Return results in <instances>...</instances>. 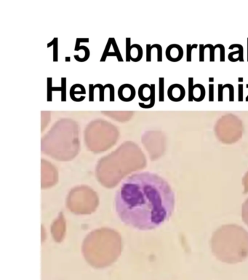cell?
<instances>
[{
    "mask_svg": "<svg viewBox=\"0 0 248 280\" xmlns=\"http://www.w3.org/2000/svg\"><path fill=\"white\" fill-rule=\"evenodd\" d=\"M175 194L166 180L151 172L132 175L114 198L118 218L128 227L150 231L168 221L175 208Z\"/></svg>",
    "mask_w": 248,
    "mask_h": 280,
    "instance_id": "obj_1",
    "label": "cell"
},
{
    "mask_svg": "<svg viewBox=\"0 0 248 280\" xmlns=\"http://www.w3.org/2000/svg\"><path fill=\"white\" fill-rule=\"evenodd\" d=\"M211 249L222 262H241L248 257V232L237 225L221 226L212 235Z\"/></svg>",
    "mask_w": 248,
    "mask_h": 280,
    "instance_id": "obj_2",
    "label": "cell"
},
{
    "mask_svg": "<svg viewBox=\"0 0 248 280\" xmlns=\"http://www.w3.org/2000/svg\"><path fill=\"white\" fill-rule=\"evenodd\" d=\"M165 56L168 61L177 62L183 57V49L180 44H171L168 45L165 50Z\"/></svg>",
    "mask_w": 248,
    "mask_h": 280,
    "instance_id": "obj_3",
    "label": "cell"
},
{
    "mask_svg": "<svg viewBox=\"0 0 248 280\" xmlns=\"http://www.w3.org/2000/svg\"><path fill=\"white\" fill-rule=\"evenodd\" d=\"M136 92L134 86L131 84L125 83L120 86L118 89V97L122 102H130L135 99Z\"/></svg>",
    "mask_w": 248,
    "mask_h": 280,
    "instance_id": "obj_4",
    "label": "cell"
},
{
    "mask_svg": "<svg viewBox=\"0 0 248 280\" xmlns=\"http://www.w3.org/2000/svg\"><path fill=\"white\" fill-rule=\"evenodd\" d=\"M186 96V90L183 86L181 84L171 85L168 90V96L172 102H178L184 99Z\"/></svg>",
    "mask_w": 248,
    "mask_h": 280,
    "instance_id": "obj_5",
    "label": "cell"
},
{
    "mask_svg": "<svg viewBox=\"0 0 248 280\" xmlns=\"http://www.w3.org/2000/svg\"><path fill=\"white\" fill-rule=\"evenodd\" d=\"M238 48L237 51H233L228 55V60L232 62H237L239 61L241 62L244 61V48L243 46L240 44H232L228 47L229 50H233V48Z\"/></svg>",
    "mask_w": 248,
    "mask_h": 280,
    "instance_id": "obj_6",
    "label": "cell"
},
{
    "mask_svg": "<svg viewBox=\"0 0 248 280\" xmlns=\"http://www.w3.org/2000/svg\"><path fill=\"white\" fill-rule=\"evenodd\" d=\"M206 96V91L204 86L200 83H197L194 86L193 90V100L199 102L204 100Z\"/></svg>",
    "mask_w": 248,
    "mask_h": 280,
    "instance_id": "obj_7",
    "label": "cell"
},
{
    "mask_svg": "<svg viewBox=\"0 0 248 280\" xmlns=\"http://www.w3.org/2000/svg\"><path fill=\"white\" fill-rule=\"evenodd\" d=\"M80 50H83L84 51V56L83 58H81L80 56L79 55H74V58L76 61H79V62H85L87 61V60L89 59L90 58V49L87 48V46H79L77 47V48H74V50L75 51H79Z\"/></svg>",
    "mask_w": 248,
    "mask_h": 280,
    "instance_id": "obj_8",
    "label": "cell"
},
{
    "mask_svg": "<svg viewBox=\"0 0 248 280\" xmlns=\"http://www.w3.org/2000/svg\"><path fill=\"white\" fill-rule=\"evenodd\" d=\"M111 46H112V41H111V37L109 38L108 40V42L106 43V45L105 47V49L104 50V53H103L102 56H101V58L100 59V62H105L106 60V58L108 56H112V57H117V54L115 53V52H111L110 53V48Z\"/></svg>",
    "mask_w": 248,
    "mask_h": 280,
    "instance_id": "obj_9",
    "label": "cell"
},
{
    "mask_svg": "<svg viewBox=\"0 0 248 280\" xmlns=\"http://www.w3.org/2000/svg\"><path fill=\"white\" fill-rule=\"evenodd\" d=\"M52 78H47V102L53 101V91H61V87H53L52 86Z\"/></svg>",
    "mask_w": 248,
    "mask_h": 280,
    "instance_id": "obj_10",
    "label": "cell"
},
{
    "mask_svg": "<svg viewBox=\"0 0 248 280\" xmlns=\"http://www.w3.org/2000/svg\"><path fill=\"white\" fill-rule=\"evenodd\" d=\"M58 39L57 37H55L49 43H48L47 48L53 45V61L54 62H57L58 61Z\"/></svg>",
    "mask_w": 248,
    "mask_h": 280,
    "instance_id": "obj_11",
    "label": "cell"
},
{
    "mask_svg": "<svg viewBox=\"0 0 248 280\" xmlns=\"http://www.w3.org/2000/svg\"><path fill=\"white\" fill-rule=\"evenodd\" d=\"M76 94H84V93L82 92V91H76L75 86H74V85H73L71 87V88H70V91H69V95H70L71 100L74 101V102H80L84 101V99H85V96H80V97L77 99L75 96Z\"/></svg>",
    "mask_w": 248,
    "mask_h": 280,
    "instance_id": "obj_12",
    "label": "cell"
},
{
    "mask_svg": "<svg viewBox=\"0 0 248 280\" xmlns=\"http://www.w3.org/2000/svg\"><path fill=\"white\" fill-rule=\"evenodd\" d=\"M159 101L163 102L164 101V78H159Z\"/></svg>",
    "mask_w": 248,
    "mask_h": 280,
    "instance_id": "obj_13",
    "label": "cell"
},
{
    "mask_svg": "<svg viewBox=\"0 0 248 280\" xmlns=\"http://www.w3.org/2000/svg\"><path fill=\"white\" fill-rule=\"evenodd\" d=\"M241 218L244 222L248 226V198L243 203L241 208Z\"/></svg>",
    "mask_w": 248,
    "mask_h": 280,
    "instance_id": "obj_14",
    "label": "cell"
},
{
    "mask_svg": "<svg viewBox=\"0 0 248 280\" xmlns=\"http://www.w3.org/2000/svg\"><path fill=\"white\" fill-rule=\"evenodd\" d=\"M199 46L197 44H186V61L191 62L192 60V50L193 49H196Z\"/></svg>",
    "mask_w": 248,
    "mask_h": 280,
    "instance_id": "obj_15",
    "label": "cell"
},
{
    "mask_svg": "<svg viewBox=\"0 0 248 280\" xmlns=\"http://www.w3.org/2000/svg\"><path fill=\"white\" fill-rule=\"evenodd\" d=\"M204 48H209L210 49V61L214 62L215 61V52L216 48H218V44H216L215 45H212V44H204Z\"/></svg>",
    "mask_w": 248,
    "mask_h": 280,
    "instance_id": "obj_16",
    "label": "cell"
},
{
    "mask_svg": "<svg viewBox=\"0 0 248 280\" xmlns=\"http://www.w3.org/2000/svg\"><path fill=\"white\" fill-rule=\"evenodd\" d=\"M111 41H112V47H113V50H114V52L117 54V58L119 62H123V58H122V56L120 53V50L119 49L118 44H117V41H116L115 38L111 37Z\"/></svg>",
    "mask_w": 248,
    "mask_h": 280,
    "instance_id": "obj_17",
    "label": "cell"
},
{
    "mask_svg": "<svg viewBox=\"0 0 248 280\" xmlns=\"http://www.w3.org/2000/svg\"><path fill=\"white\" fill-rule=\"evenodd\" d=\"M61 102H66V78H61Z\"/></svg>",
    "mask_w": 248,
    "mask_h": 280,
    "instance_id": "obj_18",
    "label": "cell"
},
{
    "mask_svg": "<svg viewBox=\"0 0 248 280\" xmlns=\"http://www.w3.org/2000/svg\"><path fill=\"white\" fill-rule=\"evenodd\" d=\"M151 87V85H148L147 83H144V84H142L141 86H140L139 88H138V96H139V99H140L143 102H148L147 99H146V97L143 95V91L146 88H148Z\"/></svg>",
    "mask_w": 248,
    "mask_h": 280,
    "instance_id": "obj_19",
    "label": "cell"
},
{
    "mask_svg": "<svg viewBox=\"0 0 248 280\" xmlns=\"http://www.w3.org/2000/svg\"><path fill=\"white\" fill-rule=\"evenodd\" d=\"M126 44H125V46H126V49H125V58H126V61L127 62H129L130 61V47H131V44H130V42H131V38L130 37H126Z\"/></svg>",
    "mask_w": 248,
    "mask_h": 280,
    "instance_id": "obj_20",
    "label": "cell"
},
{
    "mask_svg": "<svg viewBox=\"0 0 248 280\" xmlns=\"http://www.w3.org/2000/svg\"><path fill=\"white\" fill-rule=\"evenodd\" d=\"M194 78H189V102H193V90H194Z\"/></svg>",
    "mask_w": 248,
    "mask_h": 280,
    "instance_id": "obj_21",
    "label": "cell"
},
{
    "mask_svg": "<svg viewBox=\"0 0 248 280\" xmlns=\"http://www.w3.org/2000/svg\"><path fill=\"white\" fill-rule=\"evenodd\" d=\"M151 48H156L157 50V61L162 62V47L160 44H154L151 45Z\"/></svg>",
    "mask_w": 248,
    "mask_h": 280,
    "instance_id": "obj_22",
    "label": "cell"
},
{
    "mask_svg": "<svg viewBox=\"0 0 248 280\" xmlns=\"http://www.w3.org/2000/svg\"><path fill=\"white\" fill-rule=\"evenodd\" d=\"M104 87H105V88H109V91H110L109 101L111 102H113L115 101V88H114V86L111 83H107L104 86Z\"/></svg>",
    "mask_w": 248,
    "mask_h": 280,
    "instance_id": "obj_23",
    "label": "cell"
},
{
    "mask_svg": "<svg viewBox=\"0 0 248 280\" xmlns=\"http://www.w3.org/2000/svg\"><path fill=\"white\" fill-rule=\"evenodd\" d=\"M224 88H228L229 90V102H233L234 101V88H233V85L230 84V83H226V84L224 85Z\"/></svg>",
    "mask_w": 248,
    "mask_h": 280,
    "instance_id": "obj_24",
    "label": "cell"
},
{
    "mask_svg": "<svg viewBox=\"0 0 248 280\" xmlns=\"http://www.w3.org/2000/svg\"><path fill=\"white\" fill-rule=\"evenodd\" d=\"M95 88H98L100 94H99V101L100 102H104V91H105V87L102 84H95Z\"/></svg>",
    "mask_w": 248,
    "mask_h": 280,
    "instance_id": "obj_25",
    "label": "cell"
},
{
    "mask_svg": "<svg viewBox=\"0 0 248 280\" xmlns=\"http://www.w3.org/2000/svg\"><path fill=\"white\" fill-rule=\"evenodd\" d=\"M224 85L223 84H218V102H223L224 101Z\"/></svg>",
    "mask_w": 248,
    "mask_h": 280,
    "instance_id": "obj_26",
    "label": "cell"
},
{
    "mask_svg": "<svg viewBox=\"0 0 248 280\" xmlns=\"http://www.w3.org/2000/svg\"><path fill=\"white\" fill-rule=\"evenodd\" d=\"M95 85L89 84V102H94V92H95Z\"/></svg>",
    "mask_w": 248,
    "mask_h": 280,
    "instance_id": "obj_27",
    "label": "cell"
},
{
    "mask_svg": "<svg viewBox=\"0 0 248 280\" xmlns=\"http://www.w3.org/2000/svg\"><path fill=\"white\" fill-rule=\"evenodd\" d=\"M199 61L200 62H204V44H200L199 45Z\"/></svg>",
    "mask_w": 248,
    "mask_h": 280,
    "instance_id": "obj_28",
    "label": "cell"
},
{
    "mask_svg": "<svg viewBox=\"0 0 248 280\" xmlns=\"http://www.w3.org/2000/svg\"><path fill=\"white\" fill-rule=\"evenodd\" d=\"M218 48L220 49V61L224 62L225 61V47L224 44H218Z\"/></svg>",
    "mask_w": 248,
    "mask_h": 280,
    "instance_id": "obj_29",
    "label": "cell"
},
{
    "mask_svg": "<svg viewBox=\"0 0 248 280\" xmlns=\"http://www.w3.org/2000/svg\"><path fill=\"white\" fill-rule=\"evenodd\" d=\"M244 86L242 83H239L238 85V101L239 102H242L244 99L243 98V89Z\"/></svg>",
    "mask_w": 248,
    "mask_h": 280,
    "instance_id": "obj_30",
    "label": "cell"
},
{
    "mask_svg": "<svg viewBox=\"0 0 248 280\" xmlns=\"http://www.w3.org/2000/svg\"><path fill=\"white\" fill-rule=\"evenodd\" d=\"M151 44H146V61L147 62H151Z\"/></svg>",
    "mask_w": 248,
    "mask_h": 280,
    "instance_id": "obj_31",
    "label": "cell"
},
{
    "mask_svg": "<svg viewBox=\"0 0 248 280\" xmlns=\"http://www.w3.org/2000/svg\"><path fill=\"white\" fill-rule=\"evenodd\" d=\"M214 101V84L210 83L209 84V102H213Z\"/></svg>",
    "mask_w": 248,
    "mask_h": 280,
    "instance_id": "obj_32",
    "label": "cell"
},
{
    "mask_svg": "<svg viewBox=\"0 0 248 280\" xmlns=\"http://www.w3.org/2000/svg\"><path fill=\"white\" fill-rule=\"evenodd\" d=\"M209 82H210V83H213L214 78H212V77H210V78H209Z\"/></svg>",
    "mask_w": 248,
    "mask_h": 280,
    "instance_id": "obj_33",
    "label": "cell"
},
{
    "mask_svg": "<svg viewBox=\"0 0 248 280\" xmlns=\"http://www.w3.org/2000/svg\"><path fill=\"white\" fill-rule=\"evenodd\" d=\"M243 80H244V78H241V77H239V78H238V81H239V83H242Z\"/></svg>",
    "mask_w": 248,
    "mask_h": 280,
    "instance_id": "obj_34",
    "label": "cell"
},
{
    "mask_svg": "<svg viewBox=\"0 0 248 280\" xmlns=\"http://www.w3.org/2000/svg\"><path fill=\"white\" fill-rule=\"evenodd\" d=\"M66 62H68V61H71V58H70V57H69V56H66Z\"/></svg>",
    "mask_w": 248,
    "mask_h": 280,
    "instance_id": "obj_35",
    "label": "cell"
},
{
    "mask_svg": "<svg viewBox=\"0 0 248 280\" xmlns=\"http://www.w3.org/2000/svg\"><path fill=\"white\" fill-rule=\"evenodd\" d=\"M247 61H248V38H247Z\"/></svg>",
    "mask_w": 248,
    "mask_h": 280,
    "instance_id": "obj_36",
    "label": "cell"
},
{
    "mask_svg": "<svg viewBox=\"0 0 248 280\" xmlns=\"http://www.w3.org/2000/svg\"><path fill=\"white\" fill-rule=\"evenodd\" d=\"M246 86H247V88H248V84H247ZM245 100H246V102H248V95H247V97H246V99H245Z\"/></svg>",
    "mask_w": 248,
    "mask_h": 280,
    "instance_id": "obj_37",
    "label": "cell"
}]
</instances>
